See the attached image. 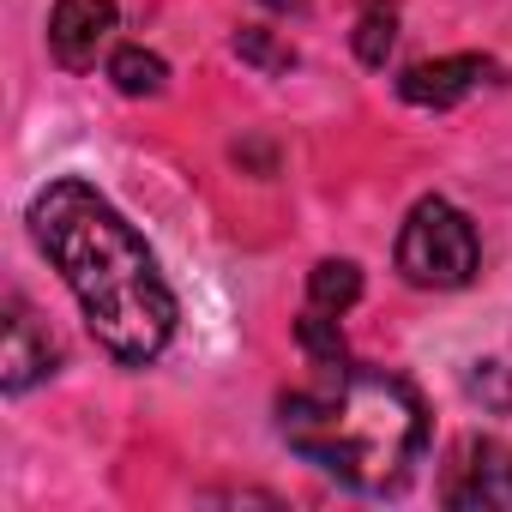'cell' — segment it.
Returning a JSON list of instances; mask_svg holds the SVG:
<instances>
[{
    "mask_svg": "<svg viewBox=\"0 0 512 512\" xmlns=\"http://www.w3.org/2000/svg\"><path fill=\"white\" fill-rule=\"evenodd\" d=\"M109 85H115L121 97H163L169 67H163V55H151V49L127 43V49H115V55H109Z\"/></svg>",
    "mask_w": 512,
    "mask_h": 512,
    "instance_id": "ba28073f",
    "label": "cell"
},
{
    "mask_svg": "<svg viewBox=\"0 0 512 512\" xmlns=\"http://www.w3.org/2000/svg\"><path fill=\"white\" fill-rule=\"evenodd\" d=\"M55 368H61V344H55L49 326L31 314V302L13 296V302H7V344H0V392H7V398H25V392L43 386Z\"/></svg>",
    "mask_w": 512,
    "mask_h": 512,
    "instance_id": "5b68a950",
    "label": "cell"
},
{
    "mask_svg": "<svg viewBox=\"0 0 512 512\" xmlns=\"http://www.w3.org/2000/svg\"><path fill=\"white\" fill-rule=\"evenodd\" d=\"M392 266H398V278L416 284V290H464V284L482 272L476 223H470L452 199H440V193L416 199L410 217H404V229H398Z\"/></svg>",
    "mask_w": 512,
    "mask_h": 512,
    "instance_id": "3957f363",
    "label": "cell"
},
{
    "mask_svg": "<svg viewBox=\"0 0 512 512\" xmlns=\"http://www.w3.org/2000/svg\"><path fill=\"white\" fill-rule=\"evenodd\" d=\"M470 398H482L488 410H512V380H506V368H500V362H476Z\"/></svg>",
    "mask_w": 512,
    "mask_h": 512,
    "instance_id": "4fadbf2b",
    "label": "cell"
},
{
    "mask_svg": "<svg viewBox=\"0 0 512 512\" xmlns=\"http://www.w3.org/2000/svg\"><path fill=\"white\" fill-rule=\"evenodd\" d=\"M296 344L314 356V368L350 362V350H344V332H338V314H326V308H308V314L296 320Z\"/></svg>",
    "mask_w": 512,
    "mask_h": 512,
    "instance_id": "8fae6325",
    "label": "cell"
},
{
    "mask_svg": "<svg viewBox=\"0 0 512 512\" xmlns=\"http://www.w3.org/2000/svg\"><path fill=\"white\" fill-rule=\"evenodd\" d=\"M362 302V266L356 260H320L308 272V308H326V314H350Z\"/></svg>",
    "mask_w": 512,
    "mask_h": 512,
    "instance_id": "9c48e42d",
    "label": "cell"
},
{
    "mask_svg": "<svg viewBox=\"0 0 512 512\" xmlns=\"http://www.w3.org/2000/svg\"><path fill=\"white\" fill-rule=\"evenodd\" d=\"M398 49V7L392 0H362V19H356V61L362 67H386Z\"/></svg>",
    "mask_w": 512,
    "mask_h": 512,
    "instance_id": "30bf717a",
    "label": "cell"
},
{
    "mask_svg": "<svg viewBox=\"0 0 512 512\" xmlns=\"http://www.w3.org/2000/svg\"><path fill=\"white\" fill-rule=\"evenodd\" d=\"M278 434L320 476L356 494H398L428 452V404L392 368L332 362L320 386L278 398Z\"/></svg>",
    "mask_w": 512,
    "mask_h": 512,
    "instance_id": "7a4b0ae2",
    "label": "cell"
},
{
    "mask_svg": "<svg viewBox=\"0 0 512 512\" xmlns=\"http://www.w3.org/2000/svg\"><path fill=\"white\" fill-rule=\"evenodd\" d=\"M440 506L452 512H512V446L464 440L440 476Z\"/></svg>",
    "mask_w": 512,
    "mask_h": 512,
    "instance_id": "277c9868",
    "label": "cell"
},
{
    "mask_svg": "<svg viewBox=\"0 0 512 512\" xmlns=\"http://www.w3.org/2000/svg\"><path fill=\"white\" fill-rule=\"evenodd\" d=\"M115 19H121L115 0H55V13H49V55L67 73L97 67L103 43L115 37Z\"/></svg>",
    "mask_w": 512,
    "mask_h": 512,
    "instance_id": "8992f818",
    "label": "cell"
},
{
    "mask_svg": "<svg viewBox=\"0 0 512 512\" xmlns=\"http://www.w3.org/2000/svg\"><path fill=\"white\" fill-rule=\"evenodd\" d=\"M266 7H278V13H308V0H266Z\"/></svg>",
    "mask_w": 512,
    "mask_h": 512,
    "instance_id": "5bb4252c",
    "label": "cell"
},
{
    "mask_svg": "<svg viewBox=\"0 0 512 512\" xmlns=\"http://www.w3.org/2000/svg\"><path fill=\"white\" fill-rule=\"evenodd\" d=\"M25 223H31V241L43 247V260L73 290L91 338L121 368H145L169 350L181 302L157 266V253L145 247V235L91 181L79 175L49 181L31 199Z\"/></svg>",
    "mask_w": 512,
    "mask_h": 512,
    "instance_id": "6da1fadb",
    "label": "cell"
},
{
    "mask_svg": "<svg viewBox=\"0 0 512 512\" xmlns=\"http://www.w3.org/2000/svg\"><path fill=\"white\" fill-rule=\"evenodd\" d=\"M488 79H494V61L488 55H440V61L404 67L398 73V97L416 103V109H452L470 91H482Z\"/></svg>",
    "mask_w": 512,
    "mask_h": 512,
    "instance_id": "52a82bcc",
    "label": "cell"
},
{
    "mask_svg": "<svg viewBox=\"0 0 512 512\" xmlns=\"http://www.w3.org/2000/svg\"><path fill=\"white\" fill-rule=\"evenodd\" d=\"M235 55H241L247 67H260V73H290V67H296V49H290L278 31H266V25H241V31H235Z\"/></svg>",
    "mask_w": 512,
    "mask_h": 512,
    "instance_id": "7c38bea8",
    "label": "cell"
}]
</instances>
